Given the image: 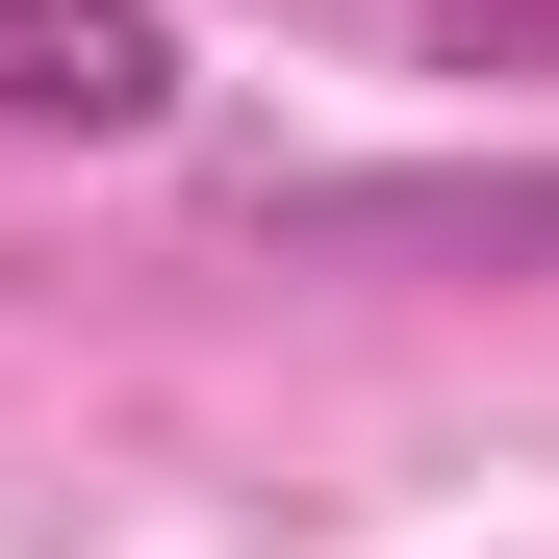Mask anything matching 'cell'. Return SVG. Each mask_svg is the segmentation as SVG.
I'll list each match as a JSON object with an SVG mask.
<instances>
[{
	"mask_svg": "<svg viewBox=\"0 0 559 559\" xmlns=\"http://www.w3.org/2000/svg\"><path fill=\"white\" fill-rule=\"evenodd\" d=\"M306 254H382V229H432V254H559V178H331V204H280Z\"/></svg>",
	"mask_w": 559,
	"mask_h": 559,
	"instance_id": "2",
	"label": "cell"
},
{
	"mask_svg": "<svg viewBox=\"0 0 559 559\" xmlns=\"http://www.w3.org/2000/svg\"><path fill=\"white\" fill-rule=\"evenodd\" d=\"M0 128H51V153L178 128V26L153 0H0Z\"/></svg>",
	"mask_w": 559,
	"mask_h": 559,
	"instance_id": "1",
	"label": "cell"
},
{
	"mask_svg": "<svg viewBox=\"0 0 559 559\" xmlns=\"http://www.w3.org/2000/svg\"><path fill=\"white\" fill-rule=\"evenodd\" d=\"M559 51V0H432V76H534Z\"/></svg>",
	"mask_w": 559,
	"mask_h": 559,
	"instance_id": "3",
	"label": "cell"
}]
</instances>
